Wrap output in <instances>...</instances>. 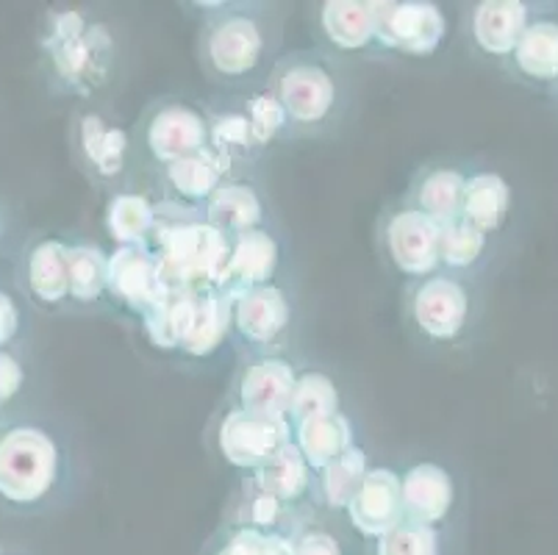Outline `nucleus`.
<instances>
[{"label": "nucleus", "instance_id": "nucleus-26", "mask_svg": "<svg viewBox=\"0 0 558 555\" xmlns=\"http://www.w3.org/2000/svg\"><path fill=\"white\" fill-rule=\"evenodd\" d=\"M500 70L527 89L553 92L558 84V12L536 14Z\"/></svg>", "mask_w": 558, "mask_h": 555}, {"label": "nucleus", "instance_id": "nucleus-6", "mask_svg": "<svg viewBox=\"0 0 558 555\" xmlns=\"http://www.w3.org/2000/svg\"><path fill=\"white\" fill-rule=\"evenodd\" d=\"M64 142L78 176L100 195H117L140 181L134 131L111 106H73Z\"/></svg>", "mask_w": 558, "mask_h": 555}, {"label": "nucleus", "instance_id": "nucleus-7", "mask_svg": "<svg viewBox=\"0 0 558 555\" xmlns=\"http://www.w3.org/2000/svg\"><path fill=\"white\" fill-rule=\"evenodd\" d=\"M148 248L159 256L167 289L206 292L217 287V278L226 264L228 237L209 226L203 214L161 206L159 228Z\"/></svg>", "mask_w": 558, "mask_h": 555}, {"label": "nucleus", "instance_id": "nucleus-4", "mask_svg": "<svg viewBox=\"0 0 558 555\" xmlns=\"http://www.w3.org/2000/svg\"><path fill=\"white\" fill-rule=\"evenodd\" d=\"M267 86L289 120L292 142L331 140L356 100V64L319 48L287 50Z\"/></svg>", "mask_w": 558, "mask_h": 555}, {"label": "nucleus", "instance_id": "nucleus-42", "mask_svg": "<svg viewBox=\"0 0 558 555\" xmlns=\"http://www.w3.org/2000/svg\"><path fill=\"white\" fill-rule=\"evenodd\" d=\"M25 237H28V233H23V222H20V214L17 208H14L12 197L0 190V258L14 262Z\"/></svg>", "mask_w": 558, "mask_h": 555}, {"label": "nucleus", "instance_id": "nucleus-28", "mask_svg": "<svg viewBox=\"0 0 558 555\" xmlns=\"http://www.w3.org/2000/svg\"><path fill=\"white\" fill-rule=\"evenodd\" d=\"M228 348H231V300L220 289H206L197 294L195 317L175 359L186 366H206L220 359Z\"/></svg>", "mask_w": 558, "mask_h": 555}, {"label": "nucleus", "instance_id": "nucleus-17", "mask_svg": "<svg viewBox=\"0 0 558 555\" xmlns=\"http://www.w3.org/2000/svg\"><path fill=\"white\" fill-rule=\"evenodd\" d=\"M209 109V150L228 167L231 176L258 172L270 156L253 122L245 92H215L206 98Z\"/></svg>", "mask_w": 558, "mask_h": 555}, {"label": "nucleus", "instance_id": "nucleus-34", "mask_svg": "<svg viewBox=\"0 0 558 555\" xmlns=\"http://www.w3.org/2000/svg\"><path fill=\"white\" fill-rule=\"evenodd\" d=\"M369 467L373 464H369L367 447L356 445L350 447L344 456H339L337 461L314 472V511L326 514V517H342L362 481L367 478Z\"/></svg>", "mask_w": 558, "mask_h": 555}, {"label": "nucleus", "instance_id": "nucleus-19", "mask_svg": "<svg viewBox=\"0 0 558 555\" xmlns=\"http://www.w3.org/2000/svg\"><path fill=\"white\" fill-rule=\"evenodd\" d=\"M405 519L420 526L445 528L461 503L456 472L434 456L411 458L400 470Z\"/></svg>", "mask_w": 558, "mask_h": 555}, {"label": "nucleus", "instance_id": "nucleus-38", "mask_svg": "<svg viewBox=\"0 0 558 555\" xmlns=\"http://www.w3.org/2000/svg\"><path fill=\"white\" fill-rule=\"evenodd\" d=\"M369 555H448V536L445 528L403 519L387 536L369 542Z\"/></svg>", "mask_w": 558, "mask_h": 555}, {"label": "nucleus", "instance_id": "nucleus-35", "mask_svg": "<svg viewBox=\"0 0 558 555\" xmlns=\"http://www.w3.org/2000/svg\"><path fill=\"white\" fill-rule=\"evenodd\" d=\"M497 253V239L484 233L481 228L470 226L466 220H453L442 228V244H439V267L442 273L481 281L492 258Z\"/></svg>", "mask_w": 558, "mask_h": 555}, {"label": "nucleus", "instance_id": "nucleus-27", "mask_svg": "<svg viewBox=\"0 0 558 555\" xmlns=\"http://www.w3.org/2000/svg\"><path fill=\"white\" fill-rule=\"evenodd\" d=\"M514 183L500 167L495 165H470L466 178L464 203H461V220L481 228L489 237H500L514 220Z\"/></svg>", "mask_w": 558, "mask_h": 555}, {"label": "nucleus", "instance_id": "nucleus-9", "mask_svg": "<svg viewBox=\"0 0 558 555\" xmlns=\"http://www.w3.org/2000/svg\"><path fill=\"white\" fill-rule=\"evenodd\" d=\"M298 325L301 309L289 278L231 300V348L236 359L292 353Z\"/></svg>", "mask_w": 558, "mask_h": 555}, {"label": "nucleus", "instance_id": "nucleus-21", "mask_svg": "<svg viewBox=\"0 0 558 555\" xmlns=\"http://www.w3.org/2000/svg\"><path fill=\"white\" fill-rule=\"evenodd\" d=\"M167 292L161 264L150 248H114L109 251V298L111 312L140 319Z\"/></svg>", "mask_w": 558, "mask_h": 555}, {"label": "nucleus", "instance_id": "nucleus-14", "mask_svg": "<svg viewBox=\"0 0 558 555\" xmlns=\"http://www.w3.org/2000/svg\"><path fill=\"white\" fill-rule=\"evenodd\" d=\"M375 0H323L312 7L314 48L326 50L348 64L384 59L378 43Z\"/></svg>", "mask_w": 558, "mask_h": 555}, {"label": "nucleus", "instance_id": "nucleus-45", "mask_svg": "<svg viewBox=\"0 0 558 555\" xmlns=\"http://www.w3.org/2000/svg\"><path fill=\"white\" fill-rule=\"evenodd\" d=\"M553 95H556V100H558V84H556V86H553Z\"/></svg>", "mask_w": 558, "mask_h": 555}, {"label": "nucleus", "instance_id": "nucleus-1", "mask_svg": "<svg viewBox=\"0 0 558 555\" xmlns=\"http://www.w3.org/2000/svg\"><path fill=\"white\" fill-rule=\"evenodd\" d=\"M37 79L70 106H111L131 70V37L120 14L100 3H53L34 28Z\"/></svg>", "mask_w": 558, "mask_h": 555}, {"label": "nucleus", "instance_id": "nucleus-36", "mask_svg": "<svg viewBox=\"0 0 558 555\" xmlns=\"http://www.w3.org/2000/svg\"><path fill=\"white\" fill-rule=\"evenodd\" d=\"M197 294L201 292H175V289H167L148 312L136 319L142 336L150 348H156L159 353L175 355L179 353L181 342H184L186 330H190L192 317H195Z\"/></svg>", "mask_w": 558, "mask_h": 555}, {"label": "nucleus", "instance_id": "nucleus-39", "mask_svg": "<svg viewBox=\"0 0 558 555\" xmlns=\"http://www.w3.org/2000/svg\"><path fill=\"white\" fill-rule=\"evenodd\" d=\"M287 539L292 555H348L339 528H333L331 517L319 511H308Z\"/></svg>", "mask_w": 558, "mask_h": 555}, {"label": "nucleus", "instance_id": "nucleus-3", "mask_svg": "<svg viewBox=\"0 0 558 555\" xmlns=\"http://www.w3.org/2000/svg\"><path fill=\"white\" fill-rule=\"evenodd\" d=\"M195 9V59L217 92L267 86L281 61L289 7L270 0H203Z\"/></svg>", "mask_w": 558, "mask_h": 555}, {"label": "nucleus", "instance_id": "nucleus-16", "mask_svg": "<svg viewBox=\"0 0 558 555\" xmlns=\"http://www.w3.org/2000/svg\"><path fill=\"white\" fill-rule=\"evenodd\" d=\"M287 253L289 244L281 222L228 239L226 264L215 289L233 300L253 289L270 287L287 278Z\"/></svg>", "mask_w": 558, "mask_h": 555}, {"label": "nucleus", "instance_id": "nucleus-30", "mask_svg": "<svg viewBox=\"0 0 558 555\" xmlns=\"http://www.w3.org/2000/svg\"><path fill=\"white\" fill-rule=\"evenodd\" d=\"M43 409V375L32 342L0 348V425Z\"/></svg>", "mask_w": 558, "mask_h": 555}, {"label": "nucleus", "instance_id": "nucleus-18", "mask_svg": "<svg viewBox=\"0 0 558 555\" xmlns=\"http://www.w3.org/2000/svg\"><path fill=\"white\" fill-rule=\"evenodd\" d=\"M545 9V3H525V0H481L470 3L461 14V34L466 48L478 59L504 68L506 59L514 53L522 31Z\"/></svg>", "mask_w": 558, "mask_h": 555}, {"label": "nucleus", "instance_id": "nucleus-40", "mask_svg": "<svg viewBox=\"0 0 558 555\" xmlns=\"http://www.w3.org/2000/svg\"><path fill=\"white\" fill-rule=\"evenodd\" d=\"M32 330V305L25 303L14 283L0 278V348L28 345Z\"/></svg>", "mask_w": 558, "mask_h": 555}, {"label": "nucleus", "instance_id": "nucleus-32", "mask_svg": "<svg viewBox=\"0 0 558 555\" xmlns=\"http://www.w3.org/2000/svg\"><path fill=\"white\" fill-rule=\"evenodd\" d=\"M253 483L264 488L267 495L278 497L283 506H289L298 514L314 511L312 495H314V470L303 458V453L289 442L283 450L276 453L270 464H264L262 470L251 472Z\"/></svg>", "mask_w": 558, "mask_h": 555}, {"label": "nucleus", "instance_id": "nucleus-23", "mask_svg": "<svg viewBox=\"0 0 558 555\" xmlns=\"http://www.w3.org/2000/svg\"><path fill=\"white\" fill-rule=\"evenodd\" d=\"M342 517L348 519L350 531L359 533L367 544L398 528L405 519L400 470L389 464L369 467L367 478Z\"/></svg>", "mask_w": 558, "mask_h": 555}, {"label": "nucleus", "instance_id": "nucleus-37", "mask_svg": "<svg viewBox=\"0 0 558 555\" xmlns=\"http://www.w3.org/2000/svg\"><path fill=\"white\" fill-rule=\"evenodd\" d=\"M342 411V386L328 373L326 366L303 364L298 373L295 391H292V406H289V425L314 420Z\"/></svg>", "mask_w": 558, "mask_h": 555}, {"label": "nucleus", "instance_id": "nucleus-13", "mask_svg": "<svg viewBox=\"0 0 558 555\" xmlns=\"http://www.w3.org/2000/svg\"><path fill=\"white\" fill-rule=\"evenodd\" d=\"M450 39V17L430 0H384L378 9V43L384 59H434Z\"/></svg>", "mask_w": 558, "mask_h": 555}, {"label": "nucleus", "instance_id": "nucleus-5", "mask_svg": "<svg viewBox=\"0 0 558 555\" xmlns=\"http://www.w3.org/2000/svg\"><path fill=\"white\" fill-rule=\"evenodd\" d=\"M486 300L481 281L434 273L403 283L400 317L411 342L428 353H459L475 342L484 323Z\"/></svg>", "mask_w": 558, "mask_h": 555}, {"label": "nucleus", "instance_id": "nucleus-15", "mask_svg": "<svg viewBox=\"0 0 558 555\" xmlns=\"http://www.w3.org/2000/svg\"><path fill=\"white\" fill-rule=\"evenodd\" d=\"M301 366L292 353L236 359V370L222 400L251 414L287 420Z\"/></svg>", "mask_w": 558, "mask_h": 555}, {"label": "nucleus", "instance_id": "nucleus-41", "mask_svg": "<svg viewBox=\"0 0 558 555\" xmlns=\"http://www.w3.org/2000/svg\"><path fill=\"white\" fill-rule=\"evenodd\" d=\"M267 550H270V536L251 528L220 522L209 542L203 544L201 555H267Z\"/></svg>", "mask_w": 558, "mask_h": 555}, {"label": "nucleus", "instance_id": "nucleus-25", "mask_svg": "<svg viewBox=\"0 0 558 555\" xmlns=\"http://www.w3.org/2000/svg\"><path fill=\"white\" fill-rule=\"evenodd\" d=\"M75 317H104L111 312L109 251L93 237L70 233V312Z\"/></svg>", "mask_w": 558, "mask_h": 555}, {"label": "nucleus", "instance_id": "nucleus-11", "mask_svg": "<svg viewBox=\"0 0 558 555\" xmlns=\"http://www.w3.org/2000/svg\"><path fill=\"white\" fill-rule=\"evenodd\" d=\"M442 228V222L430 220L398 197L380 208L375 222V251L389 273L403 278V283L420 281L442 269L439 267Z\"/></svg>", "mask_w": 558, "mask_h": 555}, {"label": "nucleus", "instance_id": "nucleus-44", "mask_svg": "<svg viewBox=\"0 0 558 555\" xmlns=\"http://www.w3.org/2000/svg\"><path fill=\"white\" fill-rule=\"evenodd\" d=\"M0 555H34L32 550L20 547V544H12V542H0Z\"/></svg>", "mask_w": 558, "mask_h": 555}, {"label": "nucleus", "instance_id": "nucleus-24", "mask_svg": "<svg viewBox=\"0 0 558 555\" xmlns=\"http://www.w3.org/2000/svg\"><path fill=\"white\" fill-rule=\"evenodd\" d=\"M470 165L473 161L453 159V156L425 161V165H420L414 170L409 186H405V192L400 197L411 208H417L425 217H430V220L448 226V222L461 217V203H464Z\"/></svg>", "mask_w": 558, "mask_h": 555}, {"label": "nucleus", "instance_id": "nucleus-2", "mask_svg": "<svg viewBox=\"0 0 558 555\" xmlns=\"http://www.w3.org/2000/svg\"><path fill=\"white\" fill-rule=\"evenodd\" d=\"M84 481L81 445L62 417L37 409L0 425V514L32 519L62 511Z\"/></svg>", "mask_w": 558, "mask_h": 555}, {"label": "nucleus", "instance_id": "nucleus-33", "mask_svg": "<svg viewBox=\"0 0 558 555\" xmlns=\"http://www.w3.org/2000/svg\"><path fill=\"white\" fill-rule=\"evenodd\" d=\"M292 445L303 453L308 467L317 472L362 442H359L356 420L342 409L337 414L314 417V420L292 425Z\"/></svg>", "mask_w": 558, "mask_h": 555}, {"label": "nucleus", "instance_id": "nucleus-29", "mask_svg": "<svg viewBox=\"0 0 558 555\" xmlns=\"http://www.w3.org/2000/svg\"><path fill=\"white\" fill-rule=\"evenodd\" d=\"M159 197L145 181H136L129 190L106 197L104 228L114 248H134V244L148 248L159 228Z\"/></svg>", "mask_w": 558, "mask_h": 555}, {"label": "nucleus", "instance_id": "nucleus-22", "mask_svg": "<svg viewBox=\"0 0 558 555\" xmlns=\"http://www.w3.org/2000/svg\"><path fill=\"white\" fill-rule=\"evenodd\" d=\"M231 178L228 167L217 159L211 150H203L190 159H181L165 170L154 172L148 178H140L154 190L161 206L179 208V212L203 214L209 206L215 192Z\"/></svg>", "mask_w": 558, "mask_h": 555}, {"label": "nucleus", "instance_id": "nucleus-31", "mask_svg": "<svg viewBox=\"0 0 558 555\" xmlns=\"http://www.w3.org/2000/svg\"><path fill=\"white\" fill-rule=\"evenodd\" d=\"M306 514L292 511L289 506H283L278 497L267 495L264 488H258L251 478L242 475L240 486L228 500L226 514H222V522H231V526L251 528V531L264 533V536H289L292 528L301 522Z\"/></svg>", "mask_w": 558, "mask_h": 555}, {"label": "nucleus", "instance_id": "nucleus-20", "mask_svg": "<svg viewBox=\"0 0 558 555\" xmlns=\"http://www.w3.org/2000/svg\"><path fill=\"white\" fill-rule=\"evenodd\" d=\"M203 217L228 239L281 222L270 190L258 172L228 178L215 192L209 206L203 208Z\"/></svg>", "mask_w": 558, "mask_h": 555}, {"label": "nucleus", "instance_id": "nucleus-43", "mask_svg": "<svg viewBox=\"0 0 558 555\" xmlns=\"http://www.w3.org/2000/svg\"><path fill=\"white\" fill-rule=\"evenodd\" d=\"M267 555H292V550H289V539L270 536V550H267Z\"/></svg>", "mask_w": 558, "mask_h": 555}, {"label": "nucleus", "instance_id": "nucleus-12", "mask_svg": "<svg viewBox=\"0 0 558 555\" xmlns=\"http://www.w3.org/2000/svg\"><path fill=\"white\" fill-rule=\"evenodd\" d=\"M12 283L37 314L70 312V233L34 231L12 262Z\"/></svg>", "mask_w": 558, "mask_h": 555}, {"label": "nucleus", "instance_id": "nucleus-8", "mask_svg": "<svg viewBox=\"0 0 558 555\" xmlns=\"http://www.w3.org/2000/svg\"><path fill=\"white\" fill-rule=\"evenodd\" d=\"M131 131L140 178H148L175 161L209 150V109L206 100L167 92L145 104Z\"/></svg>", "mask_w": 558, "mask_h": 555}, {"label": "nucleus", "instance_id": "nucleus-10", "mask_svg": "<svg viewBox=\"0 0 558 555\" xmlns=\"http://www.w3.org/2000/svg\"><path fill=\"white\" fill-rule=\"evenodd\" d=\"M203 439L222 467L240 472L242 478L270 464L276 453L292 442V425L289 420L251 414L222 400L220 409L211 414Z\"/></svg>", "mask_w": 558, "mask_h": 555}]
</instances>
